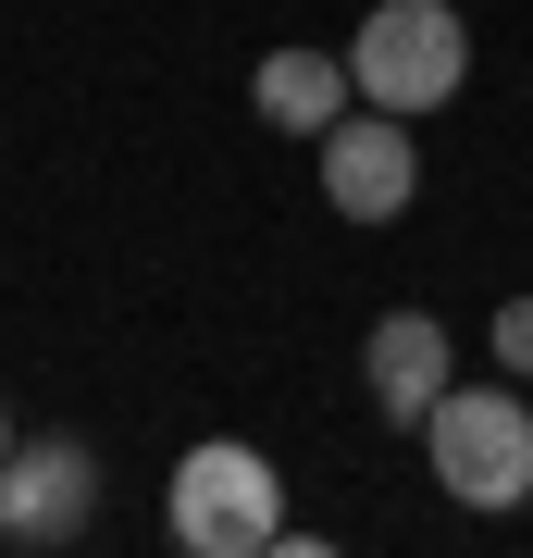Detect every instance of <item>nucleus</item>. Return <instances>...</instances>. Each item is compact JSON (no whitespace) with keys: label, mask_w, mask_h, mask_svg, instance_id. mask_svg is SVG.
Listing matches in <instances>:
<instances>
[{"label":"nucleus","mask_w":533,"mask_h":558,"mask_svg":"<svg viewBox=\"0 0 533 558\" xmlns=\"http://www.w3.org/2000/svg\"><path fill=\"white\" fill-rule=\"evenodd\" d=\"M496 373L533 385V299H496Z\"/></svg>","instance_id":"6e6552de"},{"label":"nucleus","mask_w":533,"mask_h":558,"mask_svg":"<svg viewBox=\"0 0 533 558\" xmlns=\"http://www.w3.org/2000/svg\"><path fill=\"white\" fill-rule=\"evenodd\" d=\"M87 534H99V459L75 435H13V459H0V546L62 558Z\"/></svg>","instance_id":"20e7f679"},{"label":"nucleus","mask_w":533,"mask_h":558,"mask_svg":"<svg viewBox=\"0 0 533 558\" xmlns=\"http://www.w3.org/2000/svg\"><path fill=\"white\" fill-rule=\"evenodd\" d=\"M0 459H13V410H0Z\"/></svg>","instance_id":"1a4fd4ad"},{"label":"nucleus","mask_w":533,"mask_h":558,"mask_svg":"<svg viewBox=\"0 0 533 558\" xmlns=\"http://www.w3.org/2000/svg\"><path fill=\"white\" fill-rule=\"evenodd\" d=\"M447 360H459V348H447V323H435V311H385L373 336H360V385H373V410H385V422H410V435H422V410L459 385Z\"/></svg>","instance_id":"423d86ee"},{"label":"nucleus","mask_w":533,"mask_h":558,"mask_svg":"<svg viewBox=\"0 0 533 558\" xmlns=\"http://www.w3.org/2000/svg\"><path fill=\"white\" fill-rule=\"evenodd\" d=\"M459 75H472V25L447 13V0H373L360 13V38H348V87L373 112H447L459 100Z\"/></svg>","instance_id":"7ed1b4c3"},{"label":"nucleus","mask_w":533,"mask_h":558,"mask_svg":"<svg viewBox=\"0 0 533 558\" xmlns=\"http://www.w3.org/2000/svg\"><path fill=\"white\" fill-rule=\"evenodd\" d=\"M348 100H360V87H348V50H261L249 62V112L286 124V137H323Z\"/></svg>","instance_id":"0eeeda50"},{"label":"nucleus","mask_w":533,"mask_h":558,"mask_svg":"<svg viewBox=\"0 0 533 558\" xmlns=\"http://www.w3.org/2000/svg\"><path fill=\"white\" fill-rule=\"evenodd\" d=\"M323 199H336L348 223H397L422 199V149H410V112H373V100H348L336 124H323Z\"/></svg>","instance_id":"39448f33"},{"label":"nucleus","mask_w":533,"mask_h":558,"mask_svg":"<svg viewBox=\"0 0 533 558\" xmlns=\"http://www.w3.org/2000/svg\"><path fill=\"white\" fill-rule=\"evenodd\" d=\"M161 521H174L186 558H274L298 521H286V472L237 435H198L174 459V497H161Z\"/></svg>","instance_id":"f257e3e1"},{"label":"nucleus","mask_w":533,"mask_h":558,"mask_svg":"<svg viewBox=\"0 0 533 558\" xmlns=\"http://www.w3.org/2000/svg\"><path fill=\"white\" fill-rule=\"evenodd\" d=\"M422 459L459 509H521L533 497V398L521 385H447L422 410Z\"/></svg>","instance_id":"f03ea898"}]
</instances>
